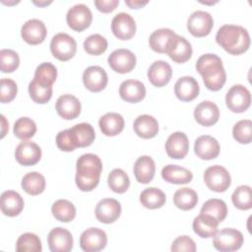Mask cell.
<instances>
[{
	"label": "cell",
	"instance_id": "33",
	"mask_svg": "<svg viewBox=\"0 0 252 252\" xmlns=\"http://www.w3.org/2000/svg\"><path fill=\"white\" fill-rule=\"evenodd\" d=\"M176 33L170 29H158L152 32L149 38L150 47L158 53H166L168 44Z\"/></svg>",
	"mask_w": 252,
	"mask_h": 252
},
{
	"label": "cell",
	"instance_id": "45",
	"mask_svg": "<svg viewBox=\"0 0 252 252\" xmlns=\"http://www.w3.org/2000/svg\"><path fill=\"white\" fill-rule=\"evenodd\" d=\"M84 49L91 55H100L107 49V40L98 33L91 34L84 41Z\"/></svg>",
	"mask_w": 252,
	"mask_h": 252
},
{
	"label": "cell",
	"instance_id": "36",
	"mask_svg": "<svg viewBox=\"0 0 252 252\" xmlns=\"http://www.w3.org/2000/svg\"><path fill=\"white\" fill-rule=\"evenodd\" d=\"M198 202V195L197 193L188 187H182L175 191L173 195V203L174 205L182 210V211H189L195 208Z\"/></svg>",
	"mask_w": 252,
	"mask_h": 252
},
{
	"label": "cell",
	"instance_id": "21",
	"mask_svg": "<svg viewBox=\"0 0 252 252\" xmlns=\"http://www.w3.org/2000/svg\"><path fill=\"white\" fill-rule=\"evenodd\" d=\"M195 120L202 126H212L220 118V109L218 105L210 100L200 102L194 110Z\"/></svg>",
	"mask_w": 252,
	"mask_h": 252
},
{
	"label": "cell",
	"instance_id": "30",
	"mask_svg": "<svg viewBox=\"0 0 252 252\" xmlns=\"http://www.w3.org/2000/svg\"><path fill=\"white\" fill-rule=\"evenodd\" d=\"M135 133L143 139L154 138L158 132V120L149 114L139 115L133 123Z\"/></svg>",
	"mask_w": 252,
	"mask_h": 252
},
{
	"label": "cell",
	"instance_id": "22",
	"mask_svg": "<svg viewBox=\"0 0 252 252\" xmlns=\"http://www.w3.org/2000/svg\"><path fill=\"white\" fill-rule=\"evenodd\" d=\"M194 151L197 157L202 159H214L220 154V144L214 137L203 135L196 139Z\"/></svg>",
	"mask_w": 252,
	"mask_h": 252
},
{
	"label": "cell",
	"instance_id": "17",
	"mask_svg": "<svg viewBox=\"0 0 252 252\" xmlns=\"http://www.w3.org/2000/svg\"><path fill=\"white\" fill-rule=\"evenodd\" d=\"M94 213L100 222L112 223L120 217L121 205L116 199L104 198L97 203Z\"/></svg>",
	"mask_w": 252,
	"mask_h": 252
},
{
	"label": "cell",
	"instance_id": "16",
	"mask_svg": "<svg viewBox=\"0 0 252 252\" xmlns=\"http://www.w3.org/2000/svg\"><path fill=\"white\" fill-rule=\"evenodd\" d=\"M47 31L44 23L38 19H31L27 21L21 29L23 39L29 44H39L46 36Z\"/></svg>",
	"mask_w": 252,
	"mask_h": 252
},
{
	"label": "cell",
	"instance_id": "11",
	"mask_svg": "<svg viewBox=\"0 0 252 252\" xmlns=\"http://www.w3.org/2000/svg\"><path fill=\"white\" fill-rule=\"evenodd\" d=\"M107 62L113 71L119 74H125L134 69L136 65V56L129 49L119 48L110 53Z\"/></svg>",
	"mask_w": 252,
	"mask_h": 252
},
{
	"label": "cell",
	"instance_id": "14",
	"mask_svg": "<svg viewBox=\"0 0 252 252\" xmlns=\"http://www.w3.org/2000/svg\"><path fill=\"white\" fill-rule=\"evenodd\" d=\"M191 43L183 36L175 34L170 40L166 53L176 63H185L192 56Z\"/></svg>",
	"mask_w": 252,
	"mask_h": 252
},
{
	"label": "cell",
	"instance_id": "53",
	"mask_svg": "<svg viewBox=\"0 0 252 252\" xmlns=\"http://www.w3.org/2000/svg\"><path fill=\"white\" fill-rule=\"evenodd\" d=\"M1 120H2V131H1V138H3L6 134V131L9 129V126H8V123L6 121V118L5 116L2 114L1 115Z\"/></svg>",
	"mask_w": 252,
	"mask_h": 252
},
{
	"label": "cell",
	"instance_id": "32",
	"mask_svg": "<svg viewBox=\"0 0 252 252\" xmlns=\"http://www.w3.org/2000/svg\"><path fill=\"white\" fill-rule=\"evenodd\" d=\"M162 178L173 184H186L193 179L192 172L182 166L176 164H167L161 170Z\"/></svg>",
	"mask_w": 252,
	"mask_h": 252
},
{
	"label": "cell",
	"instance_id": "20",
	"mask_svg": "<svg viewBox=\"0 0 252 252\" xmlns=\"http://www.w3.org/2000/svg\"><path fill=\"white\" fill-rule=\"evenodd\" d=\"M55 109L59 116L66 120H72L79 116L81 112V102L73 94H65L58 97Z\"/></svg>",
	"mask_w": 252,
	"mask_h": 252
},
{
	"label": "cell",
	"instance_id": "40",
	"mask_svg": "<svg viewBox=\"0 0 252 252\" xmlns=\"http://www.w3.org/2000/svg\"><path fill=\"white\" fill-rule=\"evenodd\" d=\"M29 94L32 99L36 103H46L52 96V86H46L32 80L29 84Z\"/></svg>",
	"mask_w": 252,
	"mask_h": 252
},
{
	"label": "cell",
	"instance_id": "52",
	"mask_svg": "<svg viewBox=\"0 0 252 252\" xmlns=\"http://www.w3.org/2000/svg\"><path fill=\"white\" fill-rule=\"evenodd\" d=\"M125 4L133 9H139L148 4V1H141V0H125Z\"/></svg>",
	"mask_w": 252,
	"mask_h": 252
},
{
	"label": "cell",
	"instance_id": "2",
	"mask_svg": "<svg viewBox=\"0 0 252 252\" xmlns=\"http://www.w3.org/2000/svg\"><path fill=\"white\" fill-rule=\"evenodd\" d=\"M196 70L203 77L204 84L210 91L220 90L226 81V73L221 59L216 54L201 55L196 62Z\"/></svg>",
	"mask_w": 252,
	"mask_h": 252
},
{
	"label": "cell",
	"instance_id": "48",
	"mask_svg": "<svg viewBox=\"0 0 252 252\" xmlns=\"http://www.w3.org/2000/svg\"><path fill=\"white\" fill-rule=\"evenodd\" d=\"M18 92V87L15 81L9 78H3L1 79L0 82V101L5 103V102H10L12 101Z\"/></svg>",
	"mask_w": 252,
	"mask_h": 252
},
{
	"label": "cell",
	"instance_id": "28",
	"mask_svg": "<svg viewBox=\"0 0 252 252\" xmlns=\"http://www.w3.org/2000/svg\"><path fill=\"white\" fill-rule=\"evenodd\" d=\"M133 170L138 182L142 184H148L153 180L155 176L156 164L151 157L142 156L135 161Z\"/></svg>",
	"mask_w": 252,
	"mask_h": 252
},
{
	"label": "cell",
	"instance_id": "19",
	"mask_svg": "<svg viewBox=\"0 0 252 252\" xmlns=\"http://www.w3.org/2000/svg\"><path fill=\"white\" fill-rule=\"evenodd\" d=\"M189 150V141L185 133L174 132L165 142V151L169 158L180 159L186 157Z\"/></svg>",
	"mask_w": 252,
	"mask_h": 252
},
{
	"label": "cell",
	"instance_id": "41",
	"mask_svg": "<svg viewBox=\"0 0 252 252\" xmlns=\"http://www.w3.org/2000/svg\"><path fill=\"white\" fill-rule=\"evenodd\" d=\"M18 252H40L42 250L39 237L32 232H26L19 236L16 242Z\"/></svg>",
	"mask_w": 252,
	"mask_h": 252
},
{
	"label": "cell",
	"instance_id": "43",
	"mask_svg": "<svg viewBox=\"0 0 252 252\" xmlns=\"http://www.w3.org/2000/svg\"><path fill=\"white\" fill-rule=\"evenodd\" d=\"M57 78V69L50 62H43L39 64L34 72V80L46 86H52Z\"/></svg>",
	"mask_w": 252,
	"mask_h": 252
},
{
	"label": "cell",
	"instance_id": "44",
	"mask_svg": "<svg viewBox=\"0 0 252 252\" xmlns=\"http://www.w3.org/2000/svg\"><path fill=\"white\" fill-rule=\"evenodd\" d=\"M13 131L17 138L21 140H28L35 134L36 125L32 119L29 117H21L16 120Z\"/></svg>",
	"mask_w": 252,
	"mask_h": 252
},
{
	"label": "cell",
	"instance_id": "8",
	"mask_svg": "<svg viewBox=\"0 0 252 252\" xmlns=\"http://www.w3.org/2000/svg\"><path fill=\"white\" fill-rule=\"evenodd\" d=\"M214 26V20L210 13L202 10L193 12L187 21V29L189 32L196 37L208 35Z\"/></svg>",
	"mask_w": 252,
	"mask_h": 252
},
{
	"label": "cell",
	"instance_id": "13",
	"mask_svg": "<svg viewBox=\"0 0 252 252\" xmlns=\"http://www.w3.org/2000/svg\"><path fill=\"white\" fill-rule=\"evenodd\" d=\"M15 158L16 160L22 165H34L41 158V150L34 142L23 141L16 148Z\"/></svg>",
	"mask_w": 252,
	"mask_h": 252
},
{
	"label": "cell",
	"instance_id": "38",
	"mask_svg": "<svg viewBox=\"0 0 252 252\" xmlns=\"http://www.w3.org/2000/svg\"><path fill=\"white\" fill-rule=\"evenodd\" d=\"M109 188L118 194L124 193L130 185V179L127 173L121 168H114L110 171L107 178Z\"/></svg>",
	"mask_w": 252,
	"mask_h": 252
},
{
	"label": "cell",
	"instance_id": "7",
	"mask_svg": "<svg viewBox=\"0 0 252 252\" xmlns=\"http://www.w3.org/2000/svg\"><path fill=\"white\" fill-rule=\"evenodd\" d=\"M204 181L214 192H224L231 183L228 171L221 165H212L205 170Z\"/></svg>",
	"mask_w": 252,
	"mask_h": 252
},
{
	"label": "cell",
	"instance_id": "23",
	"mask_svg": "<svg viewBox=\"0 0 252 252\" xmlns=\"http://www.w3.org/2000/svg\"><path fill=\"white\" fill-rule=\"evenodd\" d=\"M200 87L196 79L190 76L179 78L174 85V94L182 101H191L199 94Z\"/></svg>",
	"mask_w": 252,
	"mask_h": 252
},
{
	"label": "cell",
	"instance_id": "18",
	"mask_svg": "<svg viewBox=\"0 0 252 252\" xmlns=\"http://www.w3.org/2000/svg\"><path fill=\"white\" fill-rule=\"evenodd\" d=\"M108 82L107 74L100 66H90L83 73L84 86L91 92L102 91Z\"/></svg>",
	"mask_w": 252,
	"mask_h": 252
},
{
	"label": "cell",
	"instance_id": "50",
	"mask_svg": "<svg viewBox=\"0 0 252 252\" xmlns=\"http://www.w3.org/2000/svg\"><path fill=\"white\" fill-rule=\"evenodd\" d=\"M56 145H57L58 149H60L61 151H64V152H72L76 149V147L72 141L69 129L60 131L56 135Z\"/></svg>",
	"mask_w": 252,
	"mask_h": 252
},
{
	"label": "cell",
	"instance_id": "37",
	"mask_svg": "<svg viewBox=\"0 0 252 252\" xmlns=\"http://www.w3.org/2000/svg\"><path fill=\"white\" fill-rule=\"evenodd\" d=\"M51 213L57 220L62 222H69L76 217V208L70 201L59 199L52 204Z\"/></svg>",
	"mask_w": 252,
	"mask_h": 252
},
{
	"label": "cell",
	"instance_id": "12",
	"mask_svg": "<svg viewBox=\"0 0 252 252\" xmlns=\"http://www.w3.org/2000/svg\"><path fill=\"white\" fill-rule=\"evenodd\" d=\"M113 34L122 40L130 39L136 32V23L133 17L125 12L116 14L111 21Z\"/></svg>",
	"mask_w": 252,
	"mask_h": 252
},
{
	"label": "cell",
	"instance_id": "47",
	"mask_svg": "<svg viewBox=\"0 0 252 252\" xmlns=\"http://www.w3.org/2000/svg\"><path fill=\"white\" fill-rule=\"evenodd\" d=\"M20 64L18 53L12 49H2L0 51V68L3 73L14 72Z\"/></svg>",
	"mask_w": 252,
	"mask_h": 252
},
{
	"label": "cell",
	"instance_id": "10",
	"mask_svg": "<svg viewBox=\"0 0 252 252\" xmlns=\"http://www.w3.org/2000/svg\"><path fill=\"white\" fill-rule=\"evenodd\" d=\"M106 233L97 227L87 228L80 236V246L86 252L100 251L106 246Z\"/></svg>",
	"mask_w": 252,
	"mask_h": 252
},
{
	"label": "cell",
	"instance_id": "54",
	"mask_svg": "<svg viewBox=\"0 0 252 252\" xmlns=\"http://www.w3.org/2000/svg\"><path fill=\"white\" fill-rule=\"evenodd\" d=\"M33 2V4H35V5H37V6H44V5H48V4H50L51 2H36V1H32Z\"/></svg>",
	"mask_w": 252,
	"mask_h": 252
},
{
	"label": "cell",
	"instance_id": "6",
	"mask_svg": "<svg viewBox=\"0 0 252 252\" xmlns=\"http://www.w3.org/2000/svg\"><path fill=\"white\" fill-rule=\"evenodd\" d=\"M225 103L232 112H244L251 104V94L244 86L234 85L225 94Z\"/></svg>",
	"mask_w": 252,
	"mask_h": 252
},
{
	"label": "cell",
	"instance_id": "15",
	"mask_svg": "<svg viewBox=\"0 0 252 252\" xmlns=\"http://www.w3.org/2000/svg\"><path fill=\"white\" fill-rule=\"evenodd\" d=\"M47 243L52 252H69L73 248V236L69 230L58 226L48 233Z\"/></svg>",
	"mask_w": 252,
	"mask_h": 252
},
{
	"label": "cell",
	"instance_id": "26",
	"mask_svg": "<svg viewBox=\"0 0 252 252\" xmlns=\"http://www.w3.org/2000/svg\"><path fill=\"white\" fill-rule=\"evenodd\" d=\"M72 141L76 148H85L93 144L95 133L90 123H79L69 129Z\"/></svg>",
	"mask_w": 252,
	"mask_h": 252
},
{
	"label": "cell",
	"instance_id": "9",
	"mask_svg": "<svg viewBox=\"0 0 252 252\" xmlns=\"http://www.w3.org/2000/svg\"><path fill=\"white\" fill-rule=\"evenodd\" d=\"M92 20L93 15L90 8L82 3L71 7L66 15L68 26L76 32H82L89 28Z\"/></svg>",
	"mask_w": 252,
	"mask_h": 252
},
{
	"label": "cell",
	"instance_id": "31",
	"mask_svg": "<svg viewBox=\"0 0 252 252\" xmlns=\"http://www.w3.org/2000/svg\"><path fill=\"white\" fill-rule=\"evenodd\" d=\"M98 125L102 134L113 137L122 132L124 128V118L116 112H107L99 118Z\"/></svg>",
	"mask_w": 252,
	"mask_h": 252
},
{
	"label": "cell",
	"instance_id": "51",
	"mask_svg": "<svg viewBox=\"0 0 252 252\" xmlns=\"http://www.w3.org/2000/svg\"><path fill=\"white\" fill-rule=\"evenodd\" d=\"M96 9L102 13H110L119 5V0H95Z\"/></svg>",
	"mask_w": 252,
	"mask_h": 252
},
{
	"label": "cell",
	"instance_id": "35",
	"mask_svg": "<svg viewBox=\"0 0 252 252\" xmlns=\"http://www.w3.org/2000/svg\"><path fill=\"white\" fill-rule=\"evenodd\" d=\"M166 197L165 194L158 188L149 187L146 188L140 194V202L141 204L151 210L161 208L165 203Z\"/></svg>",
	"mask_w": 252,
	"mask_h": 252
},
{
	"label": "cell",
	"instance_id": "42",
	"mask_svg": "<svg viewBox=\"0 0 252 252\" xmlns=\"http://www.w3.org/2000/svg\"><path fill=\"white\" fill-rule=\"evenodd\" d=\"M233 205L239 210H249L252 208V190L248 185L238 186L231 195Z\"/></svg>",
	"mask_w": 252,
	"mask_h": 252
},
{
	"label": "cell",
	"instance_id": "5",
	"mask_svg": "<svg viewBox=\"0 0 252 252\" xmlns=\"http://www.w3.org/2000/svg\"><path fill=\"white\" fill-rule=\"evenodd\" d=\"M77 42L68 33H56L50 41V51L52 55L60 61L70 60L76 53Z\"/></svg>",
	"mask_w": 252,
	"mask_h": 252
},
{
	"label": "cell",
	"instance_id": "1",
	"mask_svg": "<svg viewBox=\"0 0 252 252\" xmlns=\"http://www.w3.org/2000/svg\"><path fill=\"white\" fill-rule=\"evenodd\" d=\"M102 171V162L94 154H84L76 163V185L81 191L94 190L98 182Z\"/></svg>",
	"mask_w": 252,
	"mask_h": 252
},
{
	"label": "cell",
	"instance_id": "4",
	"mask_svg": "<svg viewBox=\"0 0 252 252\" xmlns=\"http://www.w3.org/2000/svg\"><path fill=\"white\" fill-rule=\"evenodd\" d=\"M242 233L235 228H222L213 236L214 247L220 252L238 250L243 244Z\"/></svg>",
	"mask_w": 252,
	"mask_h": 252
},
{
	"label": "cell",
	"instance_id": "34",
	"mask_svg": "<svg viewBox=\"0 0 252 252\" xmlns=\"http://www.w3.org/2000/svg\"><path fill=\"white\" fill-rule=\"evenodd\" d=\"M22 188L29 195H39L45 189V178L39 172H29L22 178Z\"/></svg>",
	"mask_w": 252,
	"mask_h": 252
},
{
	"label": "cell",
	"instance_id": "49",
	"mask_svg": "<svg viewBox=\"0 0 252 252\" xmlns=\"http://www.w3.org/2000/svg\"><path fill=\"white\" fill-rule=\"evenodd\" d=\"M171 251H174V252H177V251L194 252V251H196L195 241L187 235L178 236L172 242Z\"/></svg>",
	"mask_w": 252,
	"mask_h": 252
},
{
	"label": "cell",
	"instance_id": "25",
	"mask_svg": "<svg viewBox=\"0 0 252 252\" xmlns=\"http://www.w3.org/2000/svg\"><path fill=\"white\" fill-rule=\"evenodd\" d=\"M121 98L127 102L136 103L141 101L146 95L145 85L138 80H126L119 87Z\"/></svg>",
	"mask_w": 252,
	"mask_h": 252
},
{
	"label": "cell",
	"instance_id": "24",
	"mask_svg": "<svg viewBox=\"0 0 252 252\" xmlns=\"http://www.w3.org/2000/svg\"><path fill=\"white\" fill-rule=\"evenodd\" d=\"M172 70L170 65L163 61H155L148 69V78L152 85L160 88L165 86L171 79Z\"/></svg>",
	"mask_w": 252,
	"mask_h": 252
},
{
	"label": "cell",
	"instance_id": "46",
	"mask_svg": "<svg viewBox=\"0 0 252 252\" xmlns=\"http://www.w3.org/2000/svg\"><path fill=\"white\" fill-rule=\"evenodd\" d=\"M233 138L240 144H249L252 140V122L243 119L236 122L232 129Z\"/></svg>",
	"mask_w": 252,
	"mask_h": 252
},
{
	"label": "cell",
	"instance_id": "3",
	"mask_svg": "<svg viewBox=\"0 0 252 252\" xmlns=\"http://www.w3.org/2000/svg\"><path fill=\"white\" fill-rule=\"evenodd\" d=\"M216 41L229 54L239 55L248 50L250 35L241 26L223 25L217 32Z\"/></svg>",
	"mask_w": 252,
	"mask_h": 252
},
{
	"label": "cell",
	"instance_id": "29",
	"mask_svg": "<svg viewBox=\"0 0 252 252\" xmlns=\"http://www.w3.org/2000/svg\"><path fill=\"white\" fill-rule=\"evenodd\" d=\"M219 223L220 222L211 215L200 213V215L194 219L192 226L194 232L200 237L209 238L213 237L218 231Z\"/></svg>",
	"mask_w": 252,
	"mask_h": 252
},
{
	"label": "cell",
	"instance_id": "27",
	"mask_svg": "<svg viewBox=\"0 0 252 252\" xmlns=\"http://www.w3.org/2000/svg\"><path fill=\"white\" fill-rule=\"evenodd\" d=\"M24 199L13 190L4 191L1 195V211L5 216L16 217L24 209Z\"/></svg>",
	"mask_w": 252,
	"mask_h": 252
},
{
	"label": "cell",
	"instance_id": "39",
	"mask_svg": "<svg viewBox=\"0 0 252 252\" xmlns=\"http://www.w3.org/2000/svg\"><path fill=\"white\" fill-rule=\"evenodd\" d=\"M200 213L211 215L219 222H221L226 218L227 207H226V204L222 200L213 198V199L206 201L203 204Z\"/></svg>",
	"mask_w": 252,
	"mask_h": 252
}]
</instances>
